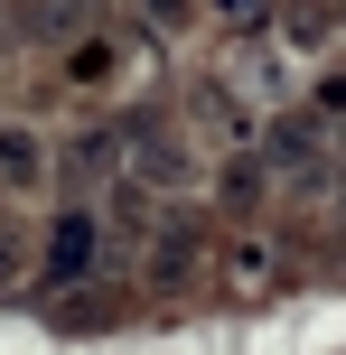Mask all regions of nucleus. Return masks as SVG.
Masks as SVG:
<instances>
[{
  "instance_id": "f257e3e1",
  "label": "nucleus",
  "mask_w": 346,
  "mask_h": 355,
  "mask_svg": "<svg viewBox=\"0 0 346 355\" xmlns=\"http://www.w3.org/2000/svg\"><path fill=\"white\" fill-rule=\"evenodd\" d=\"M94 243H103V234H94V215H56V234H47V252H37V271H47L56 290H75L94 271Z\"/></svg>"
},
{
  "instance_id": "39448f33",
  "label": "nucleus",
  "mask_w": 346,
  "mask_h": 355,
  "mask_svg": "<svg viewBox=\"0 0 346 355\" xmlns=\"http://www.w3.org/2000/svg\"><path fill=\"white\" fill-rule=\"evenodd\" d=\"M216 10H225V19L243 28V19H262V0H216Z\"/></svg>"
},
{
  "instance_id": "f03ea898",
  "label": "nucleus",
  "mask_w": 346,
  "mask_h": 355,
  "mask_svg": "<svg viewBox=\"0 0 346 355\" xmlns=\"http://www.w3.org/2000/svg\"><path fill=\"white\" fill-rule=\"evenodd\" d=\"M37 168H47V159H37L28 131H0V187H37Z\"/></svg>"
},
{
  "instance_id": "7ed1b4c3",
  "label": "nucleus",
  "mask_w": 346,
  "mask_h": 355,
  "mask_svg": "<svg viewBox=\"0 0 346 355\" xmlns=\"http://www.w3.org/2000/svg\"><path fill=\"white\" fill-rule=\"evenodd\" d=\"M309 150H318V122H309V112L272 131V159H281V168H300V159H309Z\"/></svg>"
},
{
  "instance_id": "20e7f679",
  "label": "nucleus",
  "mask_w": 346,
  "mask_h": 355,
  "mask_svg": "<svg viewBox=\"0 0 346 355\" xmlns=\"http://www.w3.org/2000/svg\"><path fill=\"white\" fill-rule=\"evenodd\" d=\"M66 75H75V85H103V75H112V37H85V47L66 56Z\"/></svg>"
}]
</instances>
